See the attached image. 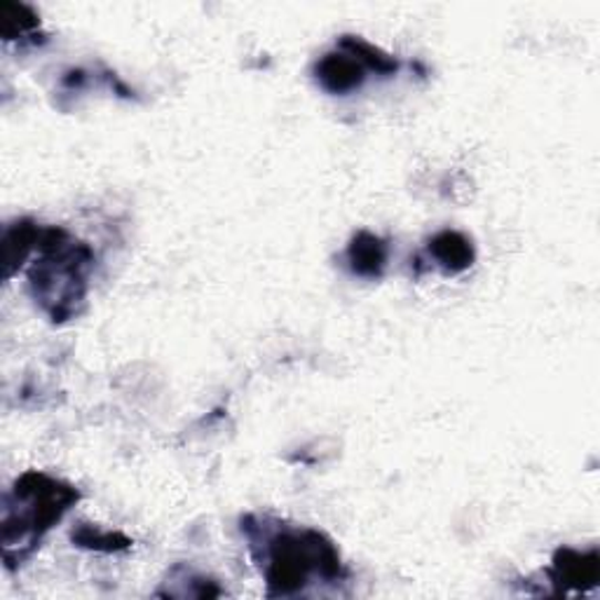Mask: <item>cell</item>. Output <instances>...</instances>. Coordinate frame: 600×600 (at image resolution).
Returning <instances> with one entry per match:
<instances>
[{
	"mask_svg": "<svg viewBox=\"0 0 600 600\" xmlns=\"http://www.w3.org/2000/svg\"><path fill=\"white\" fill-rule=\"evenodd\" d=\"M366 69L350 52H328L315 66L319 85L331 94H350L361 87Z\"/></svg>",
	"mask_w": 600,
	"mask_h": 600,
	"instance_id": "obj_5",
	"label": "cell"
},
{
	"mask_svg": "<svg viewBox=\"0 0 600 600\" xmlns=\"http://www.w3.org/2000/svg\"><path fill=\"white\" fill-rule=\"evenodd\" d=\"M38 14L22 3H8L3 0L0 3V33H3L6 41H14L19 35H27L33 29H38Z\"/></svg>",
	"mask_w": 600,
	"mask_h": 600,
	"instance_id": "obj_9",
	"label": "cell"
},
{
	"mask_svg": "<svg viewBox=\"0 0 600 600\" xmlns=\"http://www.w3.org/2000/svg\"><path fill=\"white\" fill-rule=\"evenodd\" d=\"M43 228H38L31 221H17L6 228V238H3V261H6V277L10 280L17 267H22V263L29 259L33 249L41 244Z\"/></svg>",
	"mask_w": 600,
	"mask_h": 600,
	"instance_id": "obj_8",
	"label": "cell"
},
{
	"mask_svg": "<svg viewBox=\"0 0 600 600\" xmlns=\"http://www.w3.org/2000/svg\"><path fill=\"white\" fill-rule=\"evenodd\" d=\"M261 570L267 582V596H296L313 579L338 582L343 577L340 554L334 541L319 530L277 528L263 539Z\"/></svg>",
	"mask_w": 600,
	"mask_h": 600,
	"instance_id": "obj_2",
	"label": "cell"
},
{
	"mask_svg": "<svg viewBox=\"0 0 600 600\" xmlns=\"http://www.w3.org/2000/svg\"><path fill=\"white\" fill-rule=\"evenodd\" d=\"M340 48L345 52H350L364 69H371V71H378V73H394L399 69V64L392 60V56L382 54L371 43L361 41V38L345 35L343 41H340Z\"/></svg>",
	"mask_w": 600,
	"mask_h": 600,
	"instance_id": "obj_10",
	"label": "cell"
},
{
	"mask_svg": "<svg viewBox=\"0 0 600 600\" xmlns=\"http://www.w3.org/2000/svg\"><path fill=\"white\" fill-rule=\"evenodd\" d=\"M387 244L373 235V232H359L347 246V263H350L352 273L366 280H378L385 273L387 265Z\"/></svg>",
	"mask_w": 600,
	"mask_h": 600,
	"instance_id": "obj_7",
	"label": "cell"
},
{
	"mask_svg": "<svg viewBox=\"0 0 600 600\" xmlns=\"http://www.w3.org/2000/svg\"><path fill=\"white\" fill-rule=\"evenodd\" d=\"M430 254L446 275H460L474 265L472 242L455 230H443L430 240Z\"/></svg>",
	"mask_w": 600,
	"mask_h": 600,
	"instance_id": "obj_6",
	"label": "cell"
},
{
	"mask_svg": "<svg viewBox=\"0 0 600 600\" xmlns=\"http://www.w3.org/2000/svg\"><path fill=\"white\" fill-rule=\"evenodd\" d=\"M38 254L41 256L29 273L31 294L54 322H66L77 315V305L85 301L92 251L75 242L66 230L48 228Z\"/></svg>",
	"mask_w": 600,
	"mask_h": 600,
	"instance_id": "obj_3",
	"label": "cell"
},
{
	"mask_svg": "<svg viewBox=\"0 0 600 600\" xmlns=\"http://www.w3.org/2000/svg\"><path fill=\"white\" fill-rule=\"evenodd\" d=\"M554 585L560 593L566 591H589L598 585L600 577V556L598 551H577L558 549L551 568Z\"/></svg>",
	"mask_w": 600,
	"mask_h": 600,
	"instance_id": "obj_4",
	"label": "cell"
},
{
	"mask_svg": "<svg viewBox=\"0 0 600 600\" xmlns=\"http://www.w3.org/2000/svg\"><path fill=\"white\" fill-rule=\"evenodd\" d=\"M77 491L38 472L17 478L6 495L3 509V556L8 568L22 564L41 545L64 514L77 502Z\"/></svg>",
	"mask_w": 600,
	"mask_h": 600,
	"instance_id": "obj_1",
	"label": "cell"
},
{
	"mask_svg": "<svg viewBox=\"0 0 600 600\" xmlns=\"http://www.w3.org/2000/svg\"><path fill=\"white\" fill-rule=\"evenodd\" d=\"M73 541L83 549L106 551V554L129 549V545H131V541L120 533H102L99 528H92V526H85V524L77 530H73Z\"/></svg>",
	"mask_w": 600,
	"mask_h": 600,
	"instance_id": "obj_11",
	"label": "cell"
}]
</instances>
